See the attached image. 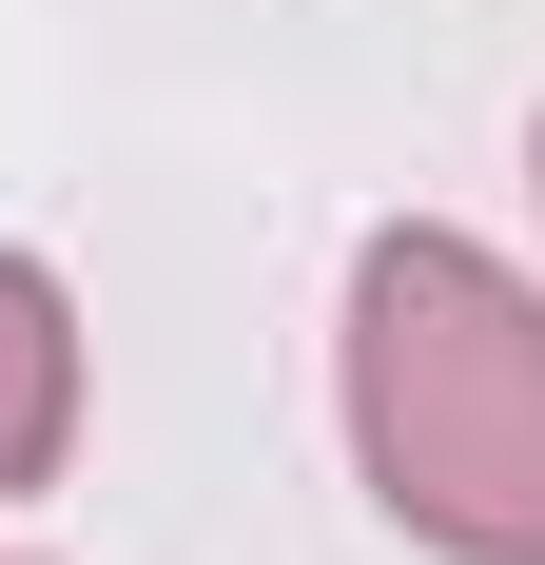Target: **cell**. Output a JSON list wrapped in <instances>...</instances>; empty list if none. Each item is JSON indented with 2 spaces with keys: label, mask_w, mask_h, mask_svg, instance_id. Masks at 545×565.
I'll use <instances>...</instances> for the list:
<instances>
[{
  "label": "cell",
  "mask_w": 545,
  "mask_h": 565,
  "mask_svg": "<svg viewBox=\"0 0 545 565\" xmlns=\"http://www.w3.org/2000/svg\"><path fill=\"white\" fill-rule=\"evenodd\" d=\"M351 468L448 565H545V292L488 234H371L351 254Z\"/></svg>",
  "instance_id": "6da1fadb"
},
{
  "label": "cell",
  "mask_w": 545,
  "mask_h": 565,
  "mask_svg": "<svg viewBox=\"0 0 545 565\" xmlns=\"http://www.w3.org/2000/svg\"><path fill=\"white\" fill-rule=\"evenodd\" d=\"M526 175H545V137H526Z\"/></svg>",
  "instance_id": "3957f363"
},
{
  "label": "cell",
  "mask_w": 545,
  "mask_h": 565,
  "mask_svg": "<svg viewBox=\"0 0 545 565\" xmlns=\"http://www.w3.org/2000/svg\"><path fill=\"white\" fill-rule=\"evenodd\" d=\"M78 449V312H58L40 254H0V508Z\"/></svg>",
  "instance_id": "7a4b0ae2"
}]
</instances>
